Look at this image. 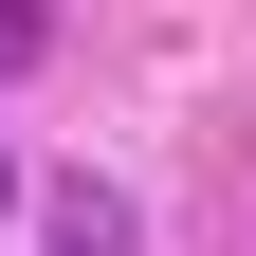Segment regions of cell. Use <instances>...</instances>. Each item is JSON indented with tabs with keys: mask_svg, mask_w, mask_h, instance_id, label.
I'll use <instances>...</instances> for the list:
<instances>
[{
	"mask_svg": "<svg viewBox=\"0 0 256 256\" xmlns=\"http://www.w3.org/2000/svg\"><path fill=\"white\" fill-rule=\"evenodd\" d=\"M0 202H18V165H0Z\"/></svg>",
	"mask_w": 256,
	"mask_h": 256,
	"instance_id": "cell-2",
	"label": "cell"
},
{
	"mask_svg": "<svg viewBox=\"0 0 256 256\" xmlns=\"http://www.w3.org/2000/svg\"><path fill=\"white\" fill-rule=\"evenodd\" d=\"M37 37H55V0H0V74H37Z\"/></svg>",
	"mask_w": 256,
	"mask_h": 256,
	"instance_id": "cell-1",
	"label": "cell"
}]
</instances>
